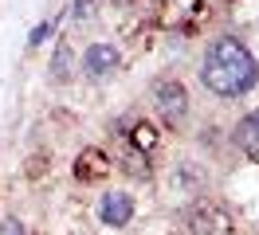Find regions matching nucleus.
I'll list each match as a JSON object with an SVG mask.
<instances>
[{"instance_id":"4","label":"nucleus","mask_w":259,"mask_h":235,"mask_svg":"<svg viewBox=\"0 0 259 235\" xmlns=\"http://www.w3.org/2000/svg\"><path fill=\"white\" fill-rule=\"evenodd\" d=\"M98 216H102V223H110V227H126L130 216H134V200H130L126 192H110V196H102V204H98Z\"/></svg>"},{"instance_id":"10","label":"nucleus","mask_w":259,"mask_h":235,"mask_svg":"<svg viewBox=\"0 0 259 235\" xmlns=\"http://www.w3.org/2000/svg\"><path fill=\"white\" fill-rule=\"evenodd\" d=\"M0 235H24V223H20V219H4V223H0Z\"/></svg>"},{"instance_id":"2","label":"nucleus","mask_w":259,"mask_h":235,"mask_svg":"<svg viewBox=\"0 0 259 235\" xmlns=\"http://www.w3.org/2000/svg\"><path fill=\"white\" fill-rule=\"evenodd\" d=\"M153 98H157V110H161V118L169 125H177L189 114V90H185V82H177V78H161Z\"/></svg>"},{"instance_id":"8","label":"nucleus","mask_w":259,"mask_h":235,"mask_svg":"<svg viewBox=\"0 0 259 235\" xmlns=\"http://www.w3.org/2000/svg\"><path fill=\"white\" fill-rule=\"evenodd\" d=\"M134 145H138L142 153H149V149L157 145V129H153L149 122H138V125H134Z\"/></svg>"},{"instance_id":"11","label":"nucleus","mask_w":259,"mask_h":235,"mask_svg":"<svg viewBox=\"0 0 259 235\" xmlns=\"http://www.w3.org/2000/svg\"><path fill=\"white\" fill-rule=\"evenodd\" d=\"M48 31H51V28H48V24H39V28H35V31H32V43H44V39H48Z\"/></svg>"},{"instance_id":"6","label":"nucleus","mask_w":259,"mask_h":235,"mask_svg":"<svg viewBox=\"0 0 259 235\" xmlns=\"http://www.w3.org/2000/svg\"><path fill=\"white\" fill-rule=\"evenodd\" d=\"M106 172H110V157L102 153V149H82V153L75 157V176L87 180V184H91V180H102Z\"/></svg>"},{"instance_id":"3","label":"nucleus","mask_w":259,"mask_h":235,"mask_svg":"<svg viewBox=\"0 0 259 235\" xmlns=\"http://www.w3.org/2000/svg\"><path fill=\"white\" fill-rule=\"evenodd\" d=\"M189 227H193V235H228L232 231V216H228L216 200H204V204L193 208Z\"/></svg>"},{"instance_id":"7","label":"nucleus","mask_w":259,"mask_h":235,"mask_svg":"<svg viewBox=\"0 0 259 235\" xmlns=\"http://www.w3.org/2000/svg\"><path fill=\"white\" fill-rule=\"evenodd\" d=\"M236 141H240L243 153L259 157V110H255V114H247V118L240 122V129H236Z\"/></svg>"},{"instance_id":"1","label":"nucleus","mask_w":259,"mask_h":235,"mask_svg":"<svg viewBox=\"0 0 259 235\" xmlns=\"http://www.w3.org/2000/svg\"><path fill=\"white\" fill-rule=\"evenodd\" d=\"M255 75H259V67L240 39H216L208 47V55H204V71H200L204 86L212 94H220V98H236V94L251 90Z\"/></svg>"},{"instance_id":"5","label":"nucleus","mask_w":259,"mask_h":235,"mask_svg":"<svg viewBox=\"0 0 259 235\" xmlns=\"http://www.w3.org/2000/svg\"><path fill=\"white\" fill-rule=\"evenodd\" d=\"M82 67H87V75H95V78L110 75L114 67H118V47H110V43H91V47H87V55H82Z\"/></svg>"},{"instance_id":"9","label":"nucleus","mask_w":259,"mask_h":235,"mask_svg":"<svg viewBox=\"0 0 259 235\" xmlns=\"http://www.w3.org/2000/svg\"><path fill=\"white\" fill-rule=\"evenodd\" d=\"M67 67H71V51H67V43L55 47V78H67Z\"/></svg>"}]
</instances>
